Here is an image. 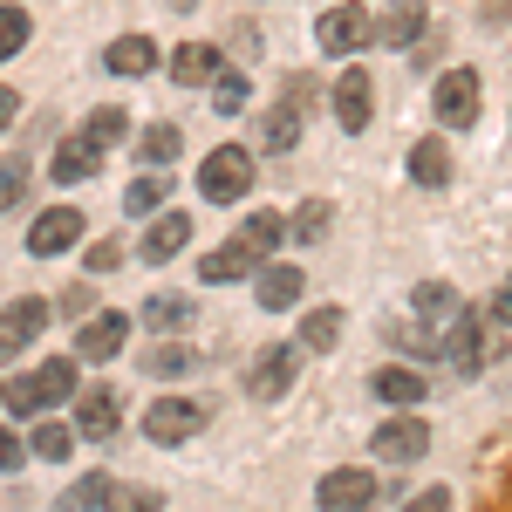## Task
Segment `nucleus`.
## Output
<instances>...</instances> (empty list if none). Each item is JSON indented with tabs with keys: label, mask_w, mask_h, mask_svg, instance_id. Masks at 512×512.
<instances>
[{
	"label": "nucleus",
	"mask_w": 512,
	"mask_h": 512,
	"mask_svg": "<svg viewBox=\"0 0 512 512\" xmlns=\"http://www.w3.org/2000/svg\"><path fill=\"white\" fill-rule=\"evenodd\" d=\"M76 390H82L76 362H35L28 376H14V383L0 390V403H7L14 417H48V410H62Z\"/></svg>",
	"instance_id": "f257e3e1"
},
{
	"label": "nucleus",
	"mask_w": 512,
	"mask_h": 512,
	"mask_svg": "<svg viewBox=\"0 0 512 512\" xmlns=\"http://www.w3.org/2000/svg\"><path fill=\"white\" fill-rule=\"evenodd\" d=\"M198 192L212 198V205L246 198V192H253V151H246V144H219L212 158L198 164Z\"/></svg>",
	"instance_id": "f03ea898"
},
{
	"label": "nucleus",
	"mask_w": 512,
	"mask_h": 512,
	"mask_svg": "<svg viewBox=\"0 0 512 512\" xmlns=\"http://www.w3.org/2000/svg\"><path fill=\"white\" fill-rule=\"evenodd\" d=\"M376 499H383L376 472H355V465H342V472H321V485H315V506H321V512H369Z\"/></svg>",
	"instance_id": "7ed1b4c3"
},
{
	"label": "nucleus",
	"mask_w": 512,
	"mask_h": 512,
	"mask_svg": "<svg viewBox=\"0 0 512 512\" xmlns=\"http://www.w3.org/2000/svg\"><path fill=\"white\" fill-rule=\"evenodd\" d=\"M294 376H301V349H260L253 355V369H246V396L253 403H280V396L294 390Z\"/></svg>",
	"instance_id": "20e7f679"
},
{
	"label": "nucleus",
	"mask_w": 512,
	"mask_h": 512,
	"mask_svg": "<svg viewBox=\"0 0 512 512\" xmlns=\"http://www.w3.org/2000/svg\"><path fill=\"white\" fill-rule=\"evenodd\" d=\"M431 103H437V123L444 130H472L478 123V69H444Z\"/></svg>",
	"instance_id": "39448f33"
},
{
	"label": "nucleus",
	"mask_w": 512,
	"mask_h": 512,
	"mask_svg": "<svg viewBox=\"0 0 512 512\" xmlns=\"http://www.w3.org/2000/svg\"><path fill=\"white\" fill-rule=\"evenodd\" d=\"M369 451H376L383 465H417V458L431 451V424H424V417H390V424H376Z\"/></svg>",
	"instance_id": "423d86ee"
},
{
	"label": "nucleus",
	"mask_w": 512,
	"mask_h": 512,
	"mask_svg": "<svg viewBox=\"0 0 512 512\" xmlns=\"http://www.w3.org/2000/svg\"><path fill=\"white\" fill-rule=\"evenodd\" d=\"M205 431V410L198 403H185V396H158L151 410H144V437L151 444H185V437Z\"/></svg>",
	"instance_id": "0eeeda50"
},
{
	"label": "nucleus",
	"mask_w": 512,
	"mask_h": 512,
	"mask_svg": "<svg viewBox=\"0 0 512 512\" xmlns=\"http://www.w3.org/2000/svg\"><path fill=\"white\" fill-rule=\"evenodd\" d=\"M301 294H308V274H301L294 260H260V274H253V301H260L267 315H287Z\"/></svg>",
	"instance_id": "6e6552de"
},
{
	"label": "nucleus",
	"mask_w": 512,
	"mask_h": 512,
	"mask_svg": "<svg viewBox=\"0 0 512 512\" xmlns=\"http://www.w3.org/2000/svg\"><path fill=\"white\" fill-rule=\"evenodd\" d=\"M123 342H130V315H123V308H110V315H82L76 362H110V355H123Z\"/></svg>",
	"instance_id": "1a4fd4ad"
},
{
	"label": "nucleus",
	"mask_w": 512,
	"mask_h": 512,
	"mask_svg": "<svg viewBox=\"0 0 512 512\" xmlns=\"http://www.w3.org/2000/svg\"><path fill=\"white\" fill-rule=\"evenodd\" d=\"M315 41H321V55H355V48H369V14L355 0H342V7H328L315 21Z\"/></svg>",
	"instance_id": "9d476101"
},
{
	"label": "nucleus",
	"mask_w": 512,
	"mask_h": 512,
	"mask_svg": "<svg viewBox=\"0 0 512 512\" xmlns=\"http://www.w3.org/2000/svg\"><path fill=\"white\" fill-rule=\"evenodd\" d=\"M69 246H82V212L76 205H48L35 226H28V253H35V260H55V253H69Z\"/></svg>",
	"instance_id": "9b49d317"
},
{
	"label": "nucleus",
	"mask_w": 512,
	"mask_h": 512,
	"mask_svg": "<svg viewBox=\"0 0 512 512\" xmlns=\"http://www.w3.org/2000/svg\"><path fill=\"white\" fill-rule=\"evenodd\" d=\"M48 315H55V308H48L41 294H14V301L0 308V355L28 349V342H35L41 328H48Z\"/></svg>",
	"instance_id": "f8f14e48"
},
{
	"label": "nucleus",
	"mask_w": 512,
	"mask_h": 512,
	"mask_svg": "<svg viewBox=\"0 0 512 512\" xmlns=\"http://www.w3.org/2000/svg\"><path fill=\"white\" fill-rule=\"evenodd\" d=\"M185 246H192V219H185V212H151V226L137 239V260L164 267V260H178Z\"/></svg>",
	"instance_id": "ddd939ff"
},
{
	"label": "nucleus",
	"mask_w": 512,
	"mask_h": 512,
	"mask_svg": "<svg viewBox=\"0 0 512 512\" xmlns=\"http://www.w3.org/2000/svg\"><path fill=\"white\" fill-rule=\"evenodd\" d=\"M328 103H335V123L342 130H369V117H376V82H369V69H342Z\"/></svg>",
	"instance_id": "4468645a"
},
{
	"label": "nucleus",
	"mask_w": 512,
	"mask_h": 512,
	"mask_svg": "<svg viewBox=\"0 0 512 512\" xmlns=\"http://www.w3.org/2000/svg\"><path fill=\"white\" fill-rule=\"evenodd\" d=\"M117 410H123V396L110 390V383H89V390H76V437H117Z\"/></svg>",
	"instance_id": "2eb2a0df"
},
{
	"label": "nucleus",
	"mask_w": 512,
	"mask_h": 512,
	"mask_svg": "<svg viewBox=\"0 0 512 512\" xmlns=\"http://www.w3.org/2000/svg\"><path fill=\"white\" fill-rule=\"evenodd\" d=\"M260 274V253L246 246V239H226V246H212L205 260H198V280L205 287H226V280H253Z\"/></svg>",
	"instance_id": "dca6fc26"
},
{
	"label": "nucleus",
	"mask_w": 512,
	"mask_h": 512,
	"mask_svg": "<svg viewBox=\"0 0 512 512\" xmlns=\"http://www.w3.org/2000/svg\"><path fill=\"white\" fill-rule=\"evenodd\" d=\"M424 21H431L424 0H390V7L369 21V41H383V48H410V41L424 35Z\"/></svg>",
	"instance_id": "f3484780"
},
{
	"label": "nucleus",
	"mask_w": 512,
	"mask_h": 512,
	"mask_svg": "<svg viewBox=\"0 0 512 512\" xmlns=\"http://www.w3.org/2000/svg\"><path fill=\"white\" fill-rule=\"evenodd\" d=\"M410 315L444 335V321L458 315V287H451V280H417V287H410Z\"/></svg>",
	"instance_id": "a211bd4d"
},
{
	"label": "nucleus",
	"mask_w": 512,
	"mask_h": 512,
	"mask_svg": "<svg viewBox=\"0 0 512 512\" xmlns=\"http://www.w3.org/2000/svg\"><path fill=\"white\" fill-rule=\"evenodd\" d=\"M301 130H308V110H294V103L280 96L274 110L260 117V151H280V158H287V151L301 144Z\"/></svg>",
	"instance_id": "6ab92c4d"
},
{
	"label": "nucleus",
	"mask_w": 512,
	"mask_h": 512,
	"mask_svg": "<svg viewBox=\"0 0 512 512\" xmlns=\"http://www.w3.org/2000/svg\"><path fill=\"white\" fill-rule=\"evenodd\" d=\"M103 69L110 76H151L158 69V48H151V35H117L103 48Z\"/></svg>",
	"instance_id": "aec40b11"
},
{
	"label": "nucleus",
	"mask_w": 512,
	"mask_h": 512,
	"mask_svg": "<svg viewBox=\"0 0 512 512\" xmlns=\"http://www.w3.org/2000/svg\"><path fill=\"white\" fill-rule=\"evenodd\" d=\"M219 69H226V62H219V48H212V41H192V48H178V55H171V82H178V89H205Z\"/></svg>",
	"instance_id": "412c9836"
},
{
	"label": "nucleus",
	"mask_w": 512,
	"mask_h": 512,
	"mask_svg": "<svg viewBox=\"0 0 512 512\" xmlns=\"http://www.w3.org/2000/svg\"><path fill=\"white\" fill-rule=\"evenodd\" d=\"M48 171H55V185H62V192H69V185H89V178L103 171V151H96V144H82V137H69V144L55 151Z\"/></svg>",
	"instance_id": "4be33fe9"
},
{
	"label": "nucleus",
	"mask_w": 512,
	"mask_h": 512,
	"mask_svg": "<svg viewBox=\"0 0 512 512\" xmlns=\"http://www.w3.org/2000/svg\"><path fill=\"white\" fill-rule=\"evenodd\" d=\"M410 178H417L424 192H444V185H451V144L417 137V144H410Z\"/></svg>",
	"instance_id": "5701e85b"
},
{
	"label": "nucleus",
	"mask_w": 512,
	"mask_h": 512,
	"mask_svg": "<svg viewBox=\"0 0 512 512\" xmlns=\"http://www.w3.org/2000/svg\"><path fill=\"white\" fill-rule=\"evenodd\" d=\"M424 369H403V362H390V369H376V396L383 403H396V410H410V403H424Z\"/></svg>",
	"instance_id": "b1692460"
},
{
	"label": "nucleus",
	"mask_w": 512,
	"mask_h": 512,
	"mask_svg": "<svg viewBox=\"0 0 512 512\" xmlns=\"http://www.w3.org/2000/svg\"><path fill=\"white\" fill-rule=\"evenodd\" d=\"M76 137H82V144H96V151H110V144H123V137H130V117H123L117 103H103V110H89V117H82Z\"/></svg>",
	"instance_id": "393cba45"
},
{
	"label": "nucleus",
	"mask_w": 512,
	"mask_h": 512,
	"mask_svg": "<svg viewBox=\"0 0 512 512\" xmlns=\"http://www.w3.org/2000/svg\"><path fill=\"white\" fill-rule=\"evenodd\" d=\"M335 342H342V308H308V315H301V349L328 355Z\"/></svg>",
	"instance_id": "a878e982"
},
{
	"label": "nucleus",
	"mask_w": 512,
	"mask_h": 512,
	"mask_svg": "<svg viewBox=\"0 0 512 512\" xmlns=\"http://www.w3.org/2000/svg\"><path fill=\"white\" fill-rule=\"evenodd\" d=\"M28 451H35V458H48V465H69V451H76V431H69L62 417H41L35 437H28Z\"/></svg>",
	"instance_id": "bb28decb"
},
{
	"label": "nucleus",
	"mask_w": 512,
	"mask_h": 512,
	"mask_svg": "<svg viewBox=\"0 0 512 512\" xmlns=\"http://www.w3.org/2000/svg\"><path fill=\"white\" fill-rule=\"evenodd\" d=\"M328 226H335V205H328V198H308V205L287 219V239H294V246H315V239H328Z\"/></svg>",
	"instance_id": "cd10ccee"
},
{
	"label": "nucleus",
	"mask_w": 512,
	"mask_h": 512,
	"mask_svg": "<svg viewBox=\"0 0 512 512\" xmlns=\"http://www.w3.org/2000/svg\"><path fill=\"white\" fill-rule=\"evenodd\" d=\"M185 321H192V301L185 294H151L144 301V328H158V335H185Z\"/></svg>",
	"instance_id": "c85d7f7f"
},
{
	"label": "nucleus",
	"mask_w": 512,
	"mask_h": 512,
	"mask_svg": "<svg viewBox=\"0 0 512 512\" xmlns=\"http://www.w3.org/2000/svg\"><path fill=\"white\" fill-rule=\"evenodd\" d=\"M110 492H117V478L110 472H82L69 492H62V512H96V506H110Z\"/></svg>",
	"instance_id": "c756f323"
},
{
	"label": "nucleus",
	"mask_w": 512,
	"mask_h": 512,
	"mask_svg": "<svg viewBox=\"0 0 512 512\" xmlns=\"http://www.w3.org/2000/svg\"><path fill=\"white\" fill-rule=\"evenodd\" d=\"M239 239L267 260V253H280V246H287V219H280V212H253V219L239 226Z\"/></svg>",
	"instance_id": "7c9ffc66"
},
{
	"label": "nucleus",
	"mask_w": 512,
	"mask_h": 512,
	"mask_svg": "<svg viewBox=\"0 0 512 512\" xmlns=\"http://www.w3.org/2000/svg\"><path fill=\"white\" fill-rule=\"evenodd\" d=\"M28 178H35L28 151H7V158H0V212H14V205L28 198Z\"/></svg>",
	"instance_id": "2f4dec72"
},
{
	"label": "nucleus",
	"mask_w": 512,
	"mask_h": 512,
	"mask_svg": "<svg viewBox=\"0 0 512 512\" xmlns=\"http://www.w3.org/2000/svg\"><path fill=\"white\" fill-rule=\"evenodd\" d=\"M246 103H253V82L233 76V69H219V76H212V110H219V117H239Z\"/></svg>",
	"instance_id": "473e14b6"
},
{
	"label": "nucleus",
	"mask_w": 512,
	"mask_h": 512,
	"mask_svg": "<svg viewBox=\"0 0 512 512\" xmlns=\"http://www.w3.org/2000/svg\"><path fill=\"white\" fill-rule=\"evenodd\" d=\"M28 35H35V21H28V7H14V0H0V62H7V55H21V48H28Z\"/></svg>",
	"instance_id": "72a5a7b5"
},
{
	"label": "nucleus",
	"mask_w": 512,
	"mask_h": 512,
	"mask_svg": "<svg viewBox=\"0 0 512 512\" xmlns=\"http://www.w3.org/2000/svg\"><path fill=\"white\" fill-rule=\"evenodd\" d=\"M178 144H185V137H178V123H151L137 151H144V164H151V171H164V164L178 158Z\"/></svg>",
	"instance_id": "f704fd0d"
},
{
	"label": "nucleus",
	"mask_w": 512,
	"mask_h": 512,
	"mask_svg": "<svg viewBox=\"0 0 512 512\" xmlns=\"http://www.w3.org/2000/svg\"><path fill=\"white\" fill-rule=\"evenodd\" d=\"M390 342L403 355H424V362H431L437 355V328H424V321H390Z\"/></svg>",
	"instance_id": "c9c22d12"
},
{
	"label": "nucleus",
	"mask_w": 512,
	"mask_h": 512,
	"mask_svg": "<svg viewBox=\"0 0 512 512\" xmlns=\"http://www.w3.org/2000/svg\"><path fill=\"white\" fill-rule=\"evenodd\" d=\"M192 362H198V355L185 349V342H158V349L144 355V376H185Z\"/></svg>",
	"instance_id": "e433bc0d"
},
{
	"label": "nucleus",
	"mask_w": 512,
	"mask_h": 512,
	"mask_svg": "<svg viewBox=\"0 0 512 512\" xmlns=\"http://www.w3.org/2000/svg\"><path fill=\"white\" fill-rule=\"evenodd\" d=\"M164 178H137L130 192H123V212H137V219H151V212H164Z\"/></svg>",
	"instance_id": "4c0bfd02"
},
{
	"label": "nucleus",
	"mask_w": 512,
	"mask_h": 512,
	"mask_svg": "<svg viewBox=\"0 0 512 512\" xmlns=\"http://www.w3.org/2000/svg\"><path fill=\"white\" fill-rule=\"evenodd\" d=\"M110 267H123V239H96L89 246V274H110Z\"/></svg>",
	"instance_id": "58836bf2"
},
{
	"label": "nucleus",
	"mask_w": 512,
	"mask_h": 512,
	"mask_svg": "<svg viewBox=\"0 0 512 512\" xmlns=\"http://www.w3.org/2000/svg\"><path fill=\"white\" fill-rule=\"evenodd\" d=\"M315 89H321L315 76H287V89H280V96H287L294 110H315Z\"/></svg>",
	"instance_id": "ea45409f"
},
{
	"label": "nucleus",
	"mask_w": 512,
	"mask_h": 512,
	"mask_svg": "<svg viewBox=\"0 0 512 512\" xmlns=\"http://www.w3.org/2000/svg\"><path fill=\"white\" fill-rule=\"evenodd\" d=\"M21 458H28V437H14L7 424H0V472H14Z\"/></svg>",
	"instance_id": "a19ab883"
},
{
	"label": "nucleus",
	"mask_w": 512,
	"mask_h": 512,
	"mask_svg": "<svg viewBox=\"0 0 512 512\" xmlns=\"http://www.w3.org/2000/svg\"><path fill=\"white\" fill-rule=\"evenodd\" d=\"M110 512H158V492H110Z\"/></svg>",
	"instance_id": "79ce46f5"
},
{
	"label": "nucleus",
	"mask_w": 512,
	"mask_h": 512,
	"mask_svg": "<svg viewBox=\"0 0 512 512\" xmlns=\"http://www.w3.org/2000/svg\"><path fill=\"white\" fill-rule=\"evenodd\" d=\"M485 321H492V328H512V280L499 287V294H492V308H485Z\"/></svg>",
	"instance_id": "37998d69"
},
{
	"label": "nucleus",
	"mask_w": 512,
	"mask_h": 512,
	"mask_svg": "<svg viewBox=\"0 0 512 512\" xmlns=\"http://www.w3.org/2000/svg\"><path fill=\"white\" fill-rule=\"evenodd\" d=\"M403 512H451V492H444V485H431V492H417Z\"/></svg>",
	"instance_id": "c03bdc74"
},
{
	"label": "nucleus",
	"mask_w": 512,
	"mask_h": 512,
	"mask_svg": "<svg viewBox=\"0 0 512 512\" xmlns=\"http://www.w3.org/2000/svg\"><path fill=\"white\" fill-rule=\"evenodd\" d=\"M55 308H62V315H69V321H82V315H89V308H96V301H89V287H69V294H62Z\"/></svg>",
	"instance_id": "a18cd8bd"
},
{
	"label": "nucleus",
	"mask_w": 512,
	"mask_h": 512,
	"mask_svg": "<svg viewBox=\"0 0 512 512\" xmlns=\"http://www.w3.org/2000/svg\"><path fill=\"white\" fill-rule=\"evenodd\" d=\"M14 110H21V96H14V89H7V82H0V130H7V123H14Z\"/></svg>",
	"instance_id": "49530a36"
}]
</instances>
